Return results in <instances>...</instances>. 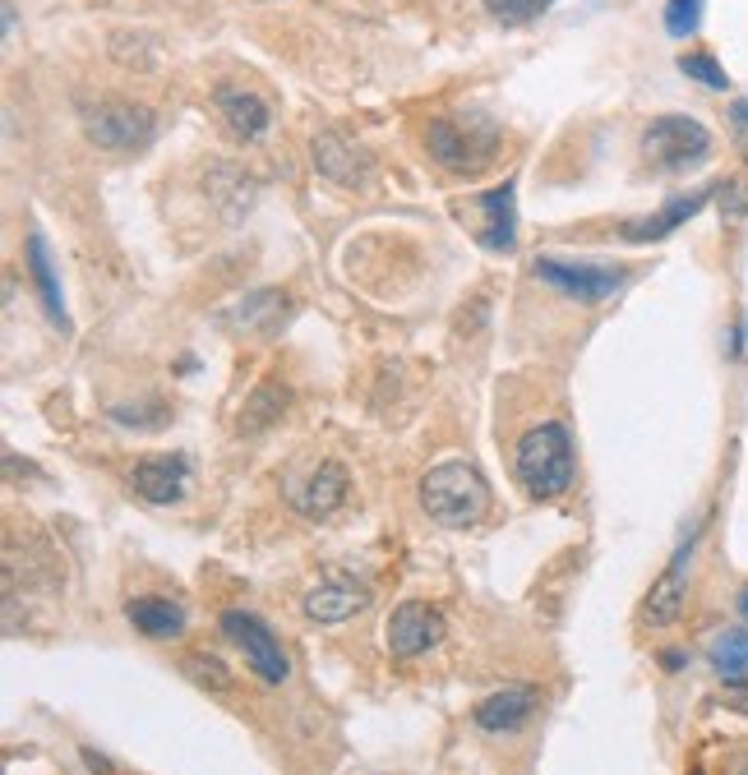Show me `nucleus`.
<instances>
[{"mask_svg": "<svg viewBox=\"0 0 748 775\" xmlns=\"http://www.w3.org/2000/svg\"><path fill=\"white\" fill-rule=\"evenodd\" d=\"M186 675H190L199 688H213V692H226V688H231V669H226L218 656H209V651L186 656Z\"/></svg>", "mask_w": 748, "mask_h": 775, "instance_id": "b1692460", "label": "nucleus"}, {"mask_svg": "<svg viewBox=\"0 0 748 775\" xmlns=\"http://www.w3.org/2000/svg\"><path fill=\"white\" fill-rule=\"evenodd\" d=\"M309 158H315V171L324 180H333V185H366L370 180V158L360 152L347 135H338V129H324V135H315V144H309Z\"/></svg>", "mask_w": 748, "mask_h": 775, "instance_id": "4468645a", "label": "nucleus"}, {"mask_svg": "<svg viewBox=\"0 0 748 775\" xmlns=\"http://www.w3.org/2000/svg\"><path fill=\"white\" fill-rule=\"evenodd\" d=\"M370 605V591L351 582V577H328L324 586H315L305 596V618H315V624H343V618L360 614Z\"/></svg>", "mask_w": 748, "mask_h": 775, "instance_id": "a211bd4d", "label": "nucleus"}, {"mask_svg": "<svg viewBox=\"0 0 748 775\" xmlns=\"http://www.w3.org/2000/svg\"><path fill=\"white\" fill-rule=\"evenodd\" d=\"M661 665H665V669H679V665H684V651H665Z\"/></svg>", "mask_w": 748, "mask_h": 775, "instance_id": "2f4dec72", "label": "nucleus"}, {"mask_svg": "<svg viewBox=\"0 0 748 775\" xmlns=\"http://www.w3.org/2000/svg\"><path fill=\"white\" fill-rule=\"evenodd\" d=\"M421 508L430 512V522H440L449 531H467L489 512V485L472 461L449 457V461H440V467L425 471Z\"/></svg>", "mask_w": 748, "mask_h": 775, "instance_id": "f03ea898", "label": "nucleus"}, {"mask_svg": "<svg viewBox=\"0 0 748 775\" xmlns=\"http://www.w3.org/2000/svg\"><path fill=\"white\" fill-rule=\"evenodd\" d=\"M730 355H735V360H744V319H735V323H730Z\"/></svg>", "mask_w": 748, "mask_h": 775, "instance_id": "c756f323", "label": "nucleus"}, {"mask_svg": "<svg viewBox=\"0 0 748 775\" xmlns=\"http://www.w3.org/2000/svg\"><path fill=\"white\" fill-rule=\"evenodd\" d=\"M84 762L97 771V775H112V762L107 757H102V753H93V747H84Z\"/></svg>", "mask_w": 748, "mask_h": 775, "instance_id": "7c9ffc66", "label": "nucleus"}, {"mask_svg": "<svg viewBox=\"0 0 748 775\" xmlns=\"http://www.w3.org/2000/svg\"><path fill=\"white\" fill-rule=\"evenodd\" d=\"M222 637L236 646V651L245 656V665H250L268 688H277V683L292 679V660H287V651H282V641L273 637V628L264 624V618H254L250 609H226V614H222Z\"/></svg>", "mask_w": 748, "mask_h": 775, "instance_id": "6e6552de", "label": "nucleus"}, {"mask_svg": "<svg viewBox=\"0 0 748 775\" xmlns=\"http://www.w3.org/2000/svg\"><path fill=\"white\" fill-rule=\"evenodd\" d=\"M186 480H190V457H144L139 467L130 471V485L135 495L148 499V503H176L186 499Z\"/></svg>", "mask_w": 748, "mask_h": 775, "instance_id": "dca6fc26", "label": "nucleus"}, {"mask_svg": "<svg viewBox=\"0 0 748 775\" xmlns=\"http://www.w3.org/2000/svg\"><path fill=\"white\" fill-rule=\"evenodd\" d=\"M555 6V0H485V14L499 23H531Z\"/></svg>", "mask_w": 748, "mask_h": 775, "instance_id": "a878e982", "label": "nucleus"}, {"mask_svg": "<svg viewBox=\"0 0 748 775\" xmlns=\"http://www.w3.org/2000/svg\"><path fill=\"white\" fill-rule=\"evenodd\" d=\"M125 618L144 633V637H180L186 633V605L167 601V596H139L125 605Z\"/></svg>", "mask_w": 748, "mask_h": 775, "instance_id": "aec40b11", "label": "nucleus"}, {"mask_svg": "<svg viewBox=\"0 0 748 775\" xmlns=\"http://www.w3.org/2000/svg\"><path fill=\"white\" fill-rule=\"evenodd\" d=\"M0 14H6V38H10V33H14V19H19V14H14V6H10V0H6V10H0Z\"/></svg>", "mask_w": 748, "mask_h": 775, "instance_id": "473e14b6", "label": "nucleus"}, {"mask_svg": "<svg viewBox=\"0 0 748 775\" xmlns=\"http://www.w3.org/2000/svg\"><path fill=\"white\" fill-rule=\"evenodd\" d=\"M260 6H277V0H260Z\"/></svg>", "mask_w": 748, "mask_h": 775, "instance_id": "f704fd0d", "label": "nucleus"}, {"mask_svg": "<svg viewBox=\"0 0 748 775\" xmlns=\"http://www.w3.org/2000/svg\"><path fill=\"white\" fill-rule=\"evenodd\" d=\"M513 476L527 499H559L573 485V434L563 421L531 425L513 448Z\"/></svg>", "mask_w": 748, "mask_h": 775, "instance_id": "f257e3e1", "label": "nucleus"}, {"mask_svg": "<svg viewBox=\"0 0 748 775\" xmlns=\"http://www.w3.org/2000/svg\"><path fill=\"white\" fill-rule=\"evenodd\" d=\"M739 614H744V618H748V586H744V591H739Z\"/></svg>", "mask_w": 748, "mask_h": 775, "instance_id": "72a5a7b5", "label": "nucleus"}, {"mask_svg": "<svg viewBox=\"0 0 748 775\" xmlns=\"http://www.w3.org/2000/svg\"><path fill=\"white\" fill-rule=\"evenodd\" d=\"M29 273H33V287L42 296V309H46V319L56 323L61 332H70V315H65V296H61V277H56V264H51V245L42 231H29Z\"/></svg>", "mask_w": 748, "mask_h": 775, "instance_id": "6ab92c4d", "label": "nucleus"}, {"mask_svg": "<svg viewBox=\"0 0 748 775\" xmlns=\"http://www.w3.org/2000/svg\"><path fill=\"white\" fill-rule=\"evenodd\" d=\"M287 309H292L287 296L273 291V287H260V291H250V296H241L236 305H231L222 315V323L231 332H241V338H273V332L282 328V319H287Z\"/></svg>", "mask_w": 748, "mask_h": 775, "instance_id": "2eb2a0df", "label": "nucleus"}, {"mask_svg": "<svg viewBox=\"0 0 748 775\" xmlns=\"http://www.w3.org/2000/svg\"><path fill=\"white\" fill-rule=\"evenodd\" d=\"M642 158L656 171H688L712 158V129L698 116L665 112L642 129Z\"/></svg>", "mask_w": 748, "mask_h": 775, "instance_id": "7ed1b4c3", "label": "nucleus"}, {"mask_svg": "<svg viewBox=\"0 0 748 775\" xmlns=\"http://www.w3.org/2000/svg\"><path fill=\"white\" fill-rule=\"evenodd\" d=\"M531 273L546 282L550 291L569 296V300H582V305H597V300H610L624 291L629 273L614 268V264H587V258H555V254H540Z\"/></svg>", "mask_w": 748, "mask_h": 775, "instance_id": "20e7f679", "label": "nucleus"}, {"mask_svg": "<svg viewBox=\"0 0 748 775\" xmlns=\"http://www.w3.org/2000/svg\"><path fill=\"white\" fill-rule=\"evenodd\" d=\"M693 775H703V771H693Z\"/></svg>", "mask_w": 748, "mask_h": 775, "instance_id": "c9c22d12", "label": "nucleus"}, {"mask_svg": "<svg viewBox=\"0 0 748 775\" xmlns=\"http://www.w3.org/2000/svg\"><path fill=\"white\" fill-rule=\"evenodd\" d=\"M213 107H218V116L226 120V129H231V135H236L241 144H264V139H268L273 112H268V102H264L260 93H250V88H241V84H218Z\"/></svg>", "mask_w": 748, "mask_h": 775, "instance_id": "ddd939ff", "label": "nucleus"}, {"mask_svg": "<svg viewBox=\"0 0 748 775\" xmlns=\"http://www.w3.org/2000/svg\"><path fill=\"white\" fill-rule=\"evenodd\" d=\"M162 416H167L162 406H116V411H112V421H120V425H130V421L139 425V421H148V429H158Z\"/></svg>", "mask_w": 748, "mask_h": 775, "instance_id": "cd10ccee", "label": "nucleus"}, {"mask_svg": "<svg viewBox=\"0 0 748 775\" xmlns=\"http://www.w3.org/2000/svg\"><path fill=\"white\" fill-rule=\"evenodd\" d=\"M347 499V467L343 461H319L315 471H309V480L301 489H292V508L301 517H328V512H338Z\"/></svg>", "mask_w": 748, "mask_h": 775, "instance_id": "f3484780", "label": "nucleus"}, {"mask_svg": "<svg viewBox=\"0 0 748 775\" xmlns=\"http://www.w3.org/2000/svg\"><path fill=\"white\" fill-rule=\"evenodd\" d=\"M679 74H688L693 84H703L712 93H730V74L720 70L712 51H688V56H679Z\"/></svg>", "mask_w": 748, "mask_h": 775, "instance_id": "5701e85b", "label": "nucleus"}, {"mask_svg": "<svg viewBox=\"0 0 748 775\" xmlns=\"http://www.w3.org/2000/svg\"><path fill=\"white\" fill-rule=\"evenodd\" d=\"M440 637H444V618L425 601H402L389 618V651L402 660L425 656L430 646H440Z\"/></svg>", "mask_w": 748, "mask_h": 775, "instance_id": "f8f14e48", "label": "nucleus"}, {"mask_svg": "<svg viewBox=\"0 0 748 775\" xmlns=\"http://www.w3.org/2000/svg\"><path fill=\"white\" fill-rule=\"evenodd\" d=\"M287 411V383H260L250 393V402L241 406V434H260L268 425H277V416Z\"/></svg>", "mask_w": 748, "mask_h": 775, "instance_id": "4be33fe9", "label": "nucleus"}, {"mask_svg": "<svg viewBox=\"0 0 748 775\" xmlns=\"http://www.w3.org/2000/svg\"><path fill=\"white\" fill-rule=\"evenodd\" d=\"M703 6H707V0H665V33H670V38L698 33Z\"/></svg>", "mask_w": 748, "mask_h": 775, "instance_id": "393cba45", "label": "nucleus"}, {"mask_svg": "<svg viewBox=\"0 0 748 775\" xmlns=\"http://www.w3.org/2000/svg\"><path fill=\"white\" fill-rule=\"evenodd\" d=\"M536 707H540L536 683H504L499 692L481 697L472 720H476V730H485V734H518L536 715Z\"/></svg>", "mask_w": 748, "mask_h": 775, "instance_id": "9b49d317", "label": "nucleus"}, {"mask_svg": "<svg viewBox=\"0 0 748 775\" xmlns=\"http://www.w3.org/2000/svg\"><path fill=\"white\" fill-rule=\"evenodd\" d=\"M698 527H703V517L688 527V535L679 540L670 567L652 582L647 596H642V624L647 628H675L679 624V614L688 605V559H693V545H698Z\"/></svg>", "mask_w": 748, "mask_h": 775, "instance_id": "1a4fd4ad", "label": "nucleus"}, {"mask_svg": "<svg viewBox=\"0 0 748 775\" xmlns=\"http://www.w3.org/2000/svg\"><path fill=\"white\" fill-rule=\"evenodd\" d=\"M720 194V185H703V190H693V194H675L665 203V209L647 213V217H629V222H619V241H629V245H656L665 236H675V231L688 222V217H698L707 203Z\"/></svg>", "mask_w": 748, "mask_h": 775, "instance_id": "9d476101", "label": "nucleus"}, {"mask_svg": "<svg viewBox=\"0 0 748 775\" xmlns=\"http://www.w3.org/2000/svg\"><path fill=\"white\" fill-rule=\"evenodd\" d=\"M720 199H726V203H720L726 222H739L748 213V185H744V180H739V185H735V180H730V185H720Z\"/></svg>", "mask_w": 748, "mask_h": 775, "instance_id": "bb28decb", "label": "nucleus"}, {"mask_svg": "<svg viewBox=\"0 0 748 775\" xmlns=\"http://www.w3.org/2000/svg\"><path fill=\"white\" fill-rule=\"evenodd\" d=\"M457 217L472 226V236L495 250V254H508L518 245V180H504V185L485 190V194H472L457 203Z\"/></svg>", "mask_w": 748, "mask_h": 775, "instance_id": "423d86ee", "label": "nucleus"}, {"mask_svg": "<svg viewBox=\"0 0 748 775\" xmlns=\"http://www.w3.org/2000/svg\"><path fill=\"white\" fill-rule=\"evenodd\" d=\"M707 660L726 683H748V628L716 633L707 646Z\"/></svg>", "mask_w": 748, "mask_h": 775, "instance_id": "412c9836", "label": "nucleus"}, {"mask_svg": "<svg viewBox=\"0 0 748 775\" xmlns=\"http://www.w3.org/2000/svg\"><path fill=\"white\" fill-rule=\"evenodd\" d=\"M84 135L107 152H135L158 135V116L144 102H97L84 107Z\"/></svg>", "mask_w": 748, "mask_h": 775, "instance_id": "0eeeda50", "label": "nucleus"}, {"mask_svg": "<svg viewBox=\"0 0 748 775\" xmlns=\"http://www.w3.org/2000/svg\"><path fill=\"white\" fill-rule=\"evenodd\" d=\"M730 125L748 139V97H735V102H730Z\"/></svg>", "mask_w": 748, "mask_h": 775, "instance_id": "c85d7f7f", "label": "nucleus"}, {"mask_svg": "<svg viewBox=\"0 0 748 775\" xmlns=\"http://www.w3.org/2000/svg\"><path fill=\"white\" fill-rule=\"evenodd\" d=\"M425 148L430 158L449 167V171H481L489 158L499 152V125H467V120H430L425 129Z\"/></svg>", "mask_w": 748, "mask_h": 775, "instance_id": "39448f33", "label": "nucleus"}]
</instances>
